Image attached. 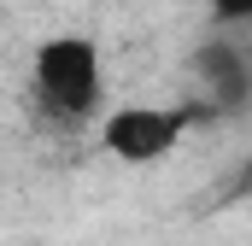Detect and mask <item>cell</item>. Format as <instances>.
<instances>
[{
    "instance_id": "cell-1",
    "label": "cell",
    "mask_w": 252,
    "mask_h": 246,
    "mask_svg": "<svg viewBox=\"0 0 252 246\" xmlns=\"http://www.w3.org/2000/svg\"><path fill=\"white\" fill-rule=\"evenodd\" d=\"M30 94L35 112L59 129L106 118V59L94 35H47L30 53Z\"/></svg>"
},
{
    "instance_id": "cell-2",
    "label": "cell",
    "mask_w": 252,
    "mask_h": 246,
    "mask_svg": "<svg viewBox=\"0 0 252 246\" xmlns=\"http://www.w3.org/2000/svg\"><path fill=\"white\" fill-rule=\"evenodd\" d=\"M193 106H112L100 118V147L118 164H158L182 147V135L193 129Z\"/></svg>"
},
{
    "instance_id": "cell-3",
    "label": "cell",
    "mask_w": 252,
    "mask_h": 246,
    "mask_svg": "<svg viewBox=\"0 0 252 246\" xmlns=\"http://www.w3.org/2000/svg\"><path fill=\"white\" fill-rule=\"evenodd\" d=\"M193 76V112L199 118H241L252 112V59L241 53V41L229 35H205L188 59Z\"/></svg>"
},
{
    "instance_id": "cell-4",
    "label": "cell",
    "mask_w": 252,
    "mask_h": 246,
    "mask_svg": "<svg viewBox=\"0 0 252 246\" xmlns=\"http://www.w3.org/2000/svg\"><path fill=\"white\" fill-rule=\"evenodd\" d=\"M217 24H252V0H205Z\"/></svg>"
}]
</instances>
